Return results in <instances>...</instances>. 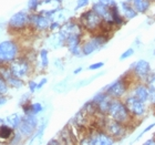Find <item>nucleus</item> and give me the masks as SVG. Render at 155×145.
<instances>
[{"instance_id":"nucleus-44","label":"nucleus","mask_w":155,"mask_h":145,"mask_svg":"<svg viewBox=\"0 0 155 145\" xmlns=\"http://www.w3.org/2000/svg\"><path fill=\"white\" fill-rule=\"evenodd\" d=\"M53 1H57V2H59V3L62 2V0H53Z\"/></svg>"},{"instance_id":"nucleus-32","label":"nucleus","mask_w":155,"mask_h":145,"mask_svg":"<svg viewBox=\"0 0 155 145\" xmlns=\"http://www.w3.org/2000/svg\"><path fill=\"white\" fill-rule=\"evenodd\" d=\"M90 3V0H78L77 1V7H75V10L82 9V8H85L87 6H89Z\"/></svg>"},{"instance_id":"nucleus-36","label":"nucleus","mask_w":155,"mask_h":145,"mask_svg":"<svg viewBox=\"0 0 155 145\" xmlns=\"http://www.w3.org/2000/svg\"><path fill=\"white\" fill-rule=\"evenodd\" d=\"M149 102L151 103V105L155 107V90H151V92H150Z\"/></svg>"},{"instance_id":"nucleus-29","label":"nucleus","mask_w":155,"mask_h":145,"mask_svg":"<svg viewBox=\"0 0 155 145\" xmlns=\"http://www.w3.org/2000/svg\"><path fill=\"white\" fill-rule=\"evenodd\" d=\"M133 54H134V49H133V48L126 49L125 51H124L122 53V54H121V57H120V60L124 61V60H126V59L131 58V57H132Z\"/></svg>"},{"instance_id":"nucleus-3","label":"nucleus","mask_w":155,"mask_h":145,"mask_svg":"<svg viewBox=\"0 0 155 145\" xmlns=\"http://www.w3.org/2000/svg\"><path fill=\"white\" fill-rule=\"evenodd\" d=\"M99 129L104 130L107 133H109L115 141H121L126 136L129 126L124 125L122 123L117 122L115 120L111 119L110 116L102 115V123L99 126Z\"/></svg>"},{"instance_id":"nucleus-8","label":"nucleus","mask_w":155,"mask_h":145,"mask_svg":"<svg viewBox=\"0 0 155 145\" xmlns=\"http://www.w3.org/2000/svg\"><path fill=\"white\" fill-rule=\"evenodd\" d=\"M124 103L129 109L130 113L132 114L134 119H140L146 114V104L145 102L139 100L137 97H135L132 94H127L124 97Z\"/></svg>"},{"instance_id":"nucleus-25","label":"nucleus","mask_w":155,"mask_h":145,"mask_svg":"<svg viewBox=\"0 0 155 145\" xmlns=\"http://www.w3.org/2000/svg\"><path fill=\"white\" fill-rule=\"evenodd\" d=\"M40 61H41V67L43 69H47L49 65V51L47 49H41L40 50Z\"/></svg>"},{"instance_id":"nucleus-5","label":"nucleus","mask_w":155,"mask_h":145,"mask_svg":"<svg viewBox=\"0 0 155 145\" xmlns=\"http://www.w3.org/2000/svg\"><path fill=\"white\" fill-rule=\"evenodd\" d=\"M19 47L13 40L0 42V65L12 62L19 55Z\"/></svg>"},{"instance_id":"nucleus-7","label":"nucleus","mask_w":155,"mask_h":145,"mask_svg":"<svg viewBox=\"0 0 155 145\" xmlns=\"http://www.w3.org/2000/svg\"><path fill=\"white\" fill-rule=\"evenodd\" d=\"M116 141L112 137V136L107 133L104 130L97 129L93 132H91L90 134L80 142V144H89V145H111L114 144Z\"/></svg>"},{"instance_id":"nucleus-35","label":"nucleus","mask_w":155,"mask_h":145,"mask_svg":"<svg viewBox=\"0 0 155 145\" xmlns=\"http://www.w3.org/2000/svg\"><path fill=\"white\" fill-rule=\"evenodd\" d=\"M97 1H100V2H102L103 5H105V6L107 7H113V6H116L117 3H116L115 0H97Z\"/></svg>"},{"instance_id":"nucleus-13","label":"nucleus","mask_w":155,"mask_h":145,"mask_svg":"<svg viewBox=\"0 0 155 145\" xmlns=\"http://www.w3.org/2000/svg\"><path fill=\"white\" fill-rule=\"evenodd\" d=\"M51 19L48 17L43 16L41 13H31L30 15V26L38 31H45L50 28Z\"/></svg>"},{"instance_id":"nucleus-40","label":"nucleus","mask_w":155,"mask_h":145,"mask_svg":"<svg viewBox=\"0 0 155 145\" xmlns=\"http://www.w3.org/2000/svg\"><path fill=\"white\" fill-rule=\"evenodd\" d=\"M144 145H155V137H152V139L146 140L145 142L143 143Z\"/></svg>"},{"instance_id":"nucleus-33","label":"nucleus","mask_w":155,"mask_h":145,"mask_svg":"<svg viewBox=\"0 0 155 145\" xmlns=\"http://www.w3.org/2000/svg\"><path fill=\"white\" fill-rule=\"evenodd\" d=\"M28 87H29L30 93H35V92L38 90V83H37L36 81L31 80L28 82Z\"/></svg>"},{"instance_id":"nucleus-10","label":"nucleus","mask_w":155,"mask_h":145,"mask_svg":"<svg viewBox=\"0 0 155 145\" xmlns=\"http://www.w3.org/2000/svg\"><path fill=\"white\" fill-rule=\"evenodd\" d=\"M8 67H9L10 72L15 77H20V79L26 77L30 73V70H31V65H30L29 60L26 58L15 59L12 62H10Z\"/></svg>"},{"instance_id":"nucleus-42","label":"nucleus","mask_w":155,"mask_h":145,"mask_svg":"<svg viewBox=\"0 0 155 145\" xmlns=\"http://www.w3.org/2000/svg\"><path fill=\"white\" fill-rule=\"evenodd\" d=\"M82 71H83V68H82V67H78L74 71H73V74H79V73H81Z\"/></svg>"},{"instance_id":"nucleus-41","label":"nucleus","mask_w":155,"mask_h":145,"mask_svg":"<svg viewBox=\"0 0 155 145\" xmlns=\"http://www.w3.org/2000/svg\"><path fill=\"white\" fill-rule=\"evenodd\" d=\"M51 144H60V142L57 139H52L48 142V145H51Z\"/></svg>"},{"instance_id":"nucleus-26","label":"nucleus","mask_w":155,"mask_h":145,"mask_svg":"<svg viewBox=\"0 0 155 145\" xmlns=\"http://www.w3.org/2000/svg\"><path fill=\"white\" fill-rule=\"evenodd\" d=\"M9 91V84L6 81V79L0 74V94L2 95H6Z\"/></svg>"},{"instance_id":"nucleus-37","label":"nucleus","mask_w":155,"mask_h":145,"mask_svg":"<svg viewBox=\"0 0 155 145\" xmlns=\"http://www.w3.org/2000/svg\"><path fill=\"white\" fill-rule=\"evenodd\" d=\"M60 22H58V21H52L51 25H50V28H49V30H51V31H54L55 29H59L60 28Z\"/></svg>"},{"instance_id":"nucleus-9","label":"nucleus","mask_w":155,"mask_h":145,"mask_svg":"<svg viewBox=\"0 0 155 145\" xmlns=\"http://www.w3.org/2000/svg\"><path fill=\"white\" fill-rule=\"evenodd\" d=\"M39 125V120L37 115L33 114H25L22 116L21 123H20L18 131L23 137H31L33 133L36 132L37 127Z\"/></svg>"},{"instance_id":"nucleus-23","label":"nucleus","mask_w":155,"mask_h":145,"mask_svg":"<svg viewBox=\"0 0 155 145\" xmlns=\"http://www.w3.org/2000/svg\"><path fill=\"white\" fill-rule=\"evenodd\" d=\"M6 81L8 82L9 84V87H16V89H20V87H22L25 85V82L22 81V79H20V77H15L12 73L8 75L6 77Z\"/></svg>"},{"instance_id":"nucleus-4","label":"nucleus","mask_w":155,"mask_h":145,"mask_svg":"<svg viewBox=\"0 0 155 145\" xmlns=\"http://www.w3.org/2000/svg\"><path fill=\"white\" fill-rule=\"evenodd\" d=\"M129 87H130V82L127 80V77L122 75L121 77L113 81L112 83L107 84V87H104L103 91L107 94H109L112 99H122L127 93Z\"/></svg>"},{"instance_id":"nucleus-20","label":"nucleus","mask_w":155,"mask_h":145,"mask_svg":"<svg viewBox=\"0 0 155 145\" xmlns=\"http://www.w3.org/2000/svg\"><path fill=\"white\" fill-rule=\"evenodd\" d=\"M111 16H112V21H113L114 26L121 27L125 22L124 21V17L122 16V13L120 11V8L117 5L111 7Z\"/></svg>"},{"instance_id":"nucleus-30","label":"nucleus","mask_w":155,"mask_h":145,"mask_svg":"<svg viewBox=\"0 0 155 145\" xmlns=\"http://www.w3.org/2000/svg\"><path fill=\"white\" fill-rule=\"evenodd\" d=\"M58 11H59V8H57V9H51V10H42V11H40V13L51 19L52 16H53V15H55Z\"/></svg>"},{"instance_id":"nucleus-45","label":"nucleus","mask_w":155,"mask_h":145,"mask_svg":"<svg viewBox=\"0 0 155 145\" xmlns=\"http://www.w3.org/2000/svg\"><path fill=\"white\" fill-rule=\"evenodd\" d=\"M154 137H155V133H154Z\"/></svg>"},{"instance_id":"nucleus-21","label":"nucleus","mask_w":155,"mask_h":145,"mask_svg":"<svg viewBox=\"0 0 155 145\" xmlns=\"http://www.w3.org/2000/svg\"><path fill=\"white\" fill-rule=\"evenodd\" d=\"M21 120H22V116L20 115L19 113H12L7 117H5V123L11 126L13 130H18L20 123H21Z\"/></svg>"},{"instance_id":"nucleus-39","label":"nucleus","mask_w":155,"mask_h":145,"mask_svg":"<svg viewBox=\"0 0 155 145\" xmlns=\"http://www.w3.org/2000/svg\"><path fill=\"white\" fill-rule=\"evenodd\" d=\"M7 101H8V99L6 97V95H2V94H0V107L5 105V104L7 103Z\"/></svg>"},{"instance_id":"nucleus-6","label":"nucleus","mask_w":155,"mask_h":145,"mask_svg":"<svg viewBox=\"0 0 155 145\" xmlns=\"http://www.w3.org/2000/svg\"><path fill=\"white\" fill-rule=\"evenodd\" d=\"M107 41H109V37L107 35H104V33L94 35L90 39H87L85 42H83V44L81 45L82 55H91L94 52L99 51L102 47L107 44Z\"/></svg>"},{"instance_id":"nucleus-15","label":"nucleus","mask_w":155,"mask_h":145,"mask_svg":"<svg viewBox=\"0 0 155 145\" xmlns=\"http://www.w3.org/2000/svg\"><path fill=\"white\" fill-rule=\"evenodd\" d=\"M81 37L82 32L73 33L65 41V45L68 47L69 52L74 57H81L82 55V50H81Z\"/></svg>"},{"instance_id":"nucleus-19","label":"nucleus","mask_w":155,"mask_h":145,"mask_svg":"<svg viewBox=\"0 0 155 145\" xmlns=\"http://www.w3.org/2000/svg\"><path fill=\"white\" fill-rule=\"evenodd\" d=\"M139 13H146L151 7V0H126Z\"/></svg>"},{"instance_id":"nucleus-28","label":"nucleus","mask_w":155,"mask_h":145,"mask_svg":"<svg viewBox=\"0 0 155 145\" xmlns=\"http://www.w3.org/2000/svg\"><path fill=\"white\" fill-rule=\"evenodd\" d=\"M144 83L150 87V90H155V72H151Z\"/></svg>"},{"instance_id":"nucleus-24","label":"nucleus","mask_w":155,"mask_h":145,"mask_svg":"<svg viewBox=\"0 0 155 145\" xmlns=\"http://www.w3.org/2000/svg\"><path fill=\"white\" fill-rule=\"evenodd\" d=\"M45 127H47V122L39 123V125H38V127H37L36 132L31 135V140L28 141V143H32L35 140H41L42 136H43V134H45Z\"/></svg>"},{"instance_id":"nucleus-12","label":"nucleus","mask_w":155,"mask_h":145,"mask_svg":"<svg viewBox=\"0 0 155 145\" xmlns=\"http://www.w3.org/2000/svg\"><path fill=\"white\" fill-rule=\"evenodd\" d=\"M8 25L13 30H22L28 25H30V15L25 10L18 11L11 16L8 21Z\"/></svg>"},{"instance_id":"nucleus-11","label":"nucleus","mask_w":155,"mask_h":145,"mask_svg":"<svg viewBox=\"0 0 155 145\" xmlns=\"http://www.w3.org/2000/svg\"><path fill=\"white\" fill-rule=\"evenodd\" d=\"M151 72H152L151 64L149 61H146L144 59H140V60L135 61L131 67V73L140 82H145Z\"/></svg>"},{"instance_id":"nucleus-31","label":"nucleus","mask_w":155,"mask_h":145,"mask_svg":"<svg viewBox=\"0 0 155 145\" xmlns=\"http://www.w3.org/2000/svg\"><path fill=\"white\" fill-rule=\"evenodd\" d=\"M104 67V62H95V63H92V64L89 65L87 70L90 71H95V70H100L101 68Z\"/></svg>"},{"instance_id":"nucleus-18","label":"nucleus","mask_w":155,"mask_h":145,"mask_svg":"<svg viewBox=\"0 0 155 145\" xmlns=\"http://www.w3.org/2000/svg\"><path fill=\"white\" fill-rule=\"evenodd\" d=\"M21 107H22V111L25 114H33V115H38V114H40V113L43 111L42 104L39 103V102H35V103L27 102V103L22 104Z\"/></svg>"},{"instance_id":"nucleus-1","label":"nucleus","mask_w":155,"mask_h":145,"mask_svg":"<svg viewBox=\"0 0 155 145\" xmlns=\"http://www.w3.org/2000/svg\"><path fill=\"white\" fill-rule=\"evenodd\" d=\"M107 116H110L111 119L115 120L126 126H129L134 119L124 103V101H122L121 99H112Z\"/></svg>"},{"instance_id":"nucleus-34","label":"nucleus","mask_w":155,"mask_h":145,"mask_svg":"<svg viewBox=\"0 0 155 145\" xmlns=\"http://www.w3.org/2000/svg\"><path fill=\"white\" fill-rule=\"evenodd\" d=\"M153 127H155V122L154 123H152V124H150L149 126H147V127H145V129L143 130L142 132L140 133V135L137 136V140L140 139V137H141V136H143L144 135V134H145V133H147V132H150V131H151V130L153 129Z\"/></svg>"},{"instance_id":"nucleus-16","label":"nucleus","mask_w":155,"mask_h":145,"mask_svg":"<svg viewBox=\"0 0 155 145\" xmlns=\"http://www.w3.org/2000/svg\"><path fill=\"white\" fill-rule=\"evenodd\" d=\"M150 87L146 85L144 82H139L136 83L134 87H132L131 90V94L134 95L135 97H137L139 100L143 101V102H149V97H150Z\"/></svg>"},{"instance_id":"nucleus-22","label":"nucleus","mask_w":155,"mask_h":145,"mask_svg":"<svg viewBox=\"0 0 155 145\" xmlns=\"http://www.w3.org/2000/svg\"><path fill=\"white\" fill-rule=\"evenodd\" d=\"M15 134V130L9 126L8 124L3 123V124H0V140L2 141H8Z\"/></svg>"},{"instance_id":"nucleus-17","label":"nucleus","mask_w":155,"mask_h":145,"mask_svg":"<svg viewBox=\"0 0 155 145\" xmlns=\"http://www.w3.org/2000/svg\"><path fill=\"white\" fill-rule=\"evenodd\" d=\"M119 8H120V11L122 13V16L125 18L126 20H132L134 18L137 17V11L134 9V7L129 2V1H126V0H123L121 1L119 5Z\"/></svg>"},{"instance_id":"nucleus-43","label":"nucleus","mask_w":155,"mask_h":145,"mask_svg":"<svg viewBox=\"0 0 155 145\" xmlns=\"http://www.w3.org/2000/svg\"><path fill=\"white\" fill-rule=\"evenodd\" d=\"M51 1H53V0H41V5H43V3H49V2H51Z\"/></svg>"},{"instance_id":"nucleus-14","label":"nucleus","mask_w":155,"mask_h":145,"mask_svg":"<svg viewBox=\"0 0 155 145\" xmlns=\"http://www.w3.org/2000/svg\"><path fill=\"white\" fill-rule=\"evenodd\" d=\"M91 9H93L94 11L103 19L104 23H105L107 26L111 27V28L114 27V23H113V21H112V16H111L110 7L105 6V5H103L102 2H100V1L97 0V1L92 5V8H91Z\"/></svg>"},{"instance_id":"nucleus-27","label":"nucleus","mask_w":155,"mask_h":145,"mask_svg":"<svg viewBox=\"0 0 155 145\" xmlns=\"http://www.w3.org/2000/svg\"><path fill=\"white\" fill-rule=\"evenodd\" d=\"M40 5H41V0H28L27 8L30 11H36V10H38Z\"/></svg>"},{"instance_id":"nucleus-2","label":"nucleus","mask_w":155,"mask_h":145,"mask_svg":"<svg viewBox=\"0 0 155 145\" xmlns=\"http://www.w3.org/2000/svg\"><path fill=\"white\" fill-rule=\"evenodd\" d=\"M79 23L84 30L92 33L99 32L105 26L103 19L93 9H89L84 11L83 13H81L80 18H79Z\"/></svg>"},{"instance_id":"nucleus-38","label":"nucleus","mask_w":155,"mask_h":145,"mask_svg":"<svg viewBox=\"0 0 155 145\" xmlns=\"http://www.w3.org/2000/svg\"><path fill=\"white\" fill-rule=\"evenodd\" d=\"M47 82H48V79H47V77H42L41 80L38 82V90H41L42 87L47 84Z\"/></svg>"}]
</instances>
